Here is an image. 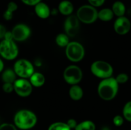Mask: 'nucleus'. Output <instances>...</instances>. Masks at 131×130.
<instances>
[{
	"label": "nucleus",
	"instance_id": "obj_16",
	"mask_svg": "<svg viewBox=\"0 0 131 130\" xmlns=\"http://www.w3.org/2000/svg\"><path fill=\"white\" fill-rule=\"evenodd\" d=\"M83 90L79 85H73L69 89V94L70 98L74 101H79L83 98Z\"/></svg>",
	"mask_w": 131,
	"mask_h": 130
},
{
	"label": "nucleus",
	"instance_id": "obj_4",
	"mask_svg": "<svg viewBox=\"0 0 131 130\" xmlns=\"http://www.w3.org/2000/svg\"><path fill=\"white\" fill-rule=\"evenodd\" d=\"M76 16L79 21L84 24H92L98 19V11L95 7L90 4L84 5L78 8Z\"/></svg>",
	"mask_w": 131,
	"mask_h": 130
},
{
	"label": "nucleus",
	"instance_id": "obj_5",
	"mask_svg": "<svg viewBox=\"0 0 131 130\" xmlns=\"http://www.w3.org/2000/svg\"><path fill=\"white\" fill-rule=\"evenodd\" d=\"M65 48L67 57L72 62H79L84 57L85 51L81 43L78 42H70Z\"/></svg>",
	"mask_w": 131,
	"mask_h": 130
},
{
	"label": "nucleus",
	"instance_id": "obj_18",
	"mask_svg": "<svg viewBox=\"0 0 131 130\" xmlns=\"http://www.w3.org/2000/svg\"><path fill=\"white\" fill-rule=\"evenodd\" d=\"M114 14L111 8H105L98 11V19L104 22H109L113 19Z\"/></svg>",
	"mask_w": 131,
	"mask_h": 130
},
{
	"label": "nucleus",
	"instance_id": "obj_19",
	"mask_svg": "<svg viewBox=\"0 0 131 130\" xmlns=\"http://www.w3.org/2000/svg\"><path fill=\"white\" fill-rule=\"evenodd\" d=\"M18 6L16 3L14 1L8 3L7 5V8L5 11L4 12L3 17L6 20H10L13 18L14 13L17 10Z\"/></svg>",
	"mask_w": 131,
	"mask_h": 130
},
{
	"label": "nucleus",
	"instance_id": "obj_2",
	"mask_svg": "<svg viewBox=\"0 0 131 130\" xmlns=\"http://www.w3.org/2000/svg\"><path fill=\"white\" fill-rule=\"evenodd\" d=\"M15 126L17 128L27 130L34 127L37 122L35 113L29 110H20L15 113L14 119Z\"/></svg>",
	"mask_w": 131,
	"mask_h": 130
},
{
	"label": "nucleus",
	"instance_id": "obj_28",
	"mask_svg": "<svg viewBox=\"0 0 131 130\" xmlns=\"http://www.w3.org/2000/svg\"><path fill=\"white\" fill-rule=\"evenodd\" d=\"M3 90L6 93H10L14 90V84L11 83H4L3 85Z\"/></svg>",
	"mask_w": 131,
	"mask_h": 130
},
{
	"label": "nucleus",
	"instance_id": "obj_24",
	"mask_svg": "<svg viewBox=\"0 0 131 130\" xmlns=\"http://www.w3.org/2000/svg\"><path fill=\"white\" fill-rule=\"evenodd\" d=\"M123 117L125 120L131 122V101H128L123 108Z\"/></svg>",
	"mask_w": 131,
	"mask_h": 130
},
{
	"label": "nucleus",
	"instance_id": "obj_13",
	"mask_svg": "<svg viewBox=\"0 0 131 130\" xmlns=\"http://www.w3.org/2000/svg\"><path fill=\"white\" fill-rule=\"evenodd\" d=\"M35 12L39 18L46 19L50 16L51 10L47 4L41 1L35 6Z\"/></svg>",
	"mask_w": 131,
	"mask_h": 130
},
{
	"label": "nucleus",
	"instance_id": "obj_20",
	"mask_svg": "<svg viewBox=\"0 0 131 130\" xmlns=\"http://www.w3.org/2000/svg\"><path fill=\"white\" fill-rule=\"evenodd\" d=\"M16 74L14 70L7 69L3 71L2 74V80L4 83H11L14 84L16 80Z\"/></svg>",
	"mask_w": 131,
	"mask_h": 130
},
{
	"label": "nucleus",
	"instance_id": "obj_7",
	"mask_svg": "<svg viewBox=\"0 0 131 130\" xmlns=\"http://www.w3.org/2000/svg\"><path fill=\"white\" fill-rule=\"evenodd\" d=\"M19 54V49L14 40L4 39L0 43V55L7 60L15 59Z\"/></svg>",
	"mask_w": 131,
	"mask_h": 130
},
{
	"label": "nucleus",
	"instance_id": "obj_3",
	"mask_svg": "<svg viewBox=\"0 0 131 130\" xmlns=\"http://www.w3.org/2000/svg\"><path fill=\"white\" fill-rule=\"evenodd\" d=\"M91 72L94 76L102 79L111 77L113 74V68L109 62L102 60L95 61L90 66Z\"/></svg>",
	"mask_w": 131,
	"mask_h": 130
},
{
	"label": "nucleus",
	"instance_id": "obj_26",
	"mask_svg": "<svg viewBox=\"0 0 131 130\" xmlns=\"http://www.w3.org/2000/svg\"><path fill=\"white\" fill-rule=\"evenodd\" d=\"M113 124H115V126L119 127V126H121L122 125L124 124V117H122L120 115H115L113 119Z\"/></svg>",
	"mask_w": 131,
	"mask_h": 130
},
{
	"label": "nucleus",
	"instance_id": "obj_29",
	"mask_svg": "<svg viewBox=\"0 0 131 130\" xmlns=\"http://www.w3.org/2000/svg\"><path fill=\"white\" fill-rule=\"evenodd\" d=\"M88 1L90 5L97 8L102 6L104 3L105 0H88Z\"/></svg>",
	"mask_w": 131,
	"mask_h": 130
},
{
	"label": "nucleus",
	"instance_id": "obj_17",
	"mask_svg": "<svg viewBox=\"0 0 131 130\" xmlns=\"http://www.w3.org/2000/svg\"><path fill=\"white\" fill-rule=\"evenodd\" d=\"M114 15L117 16L118 17L124 16L126 11V7L122 1H116L113 3L111 8Z\"/></svg>",
	"mask_w": 131,
	"mask_h": 130
},
{
	"label": "nucleus",
	"instance_id": "obj_31",
	"mask_svg": "<svg viewBox=\"0 0 131 130\" xmlns=\"http://www.w3.org/2000/svg\"><path fill=\"white\" fill-rule=\"evenodd\" d=\"M66 123L67 124V125L70 129H75L77 125H78V122L74 119H70L68 120Z\"/></svg>",
	"mask_w": 131,
	"mask_h": 130
},
{
	"label": "nucleus",
	"instance_id": "obj_33",
	"mask_svg": "<svg viewBox=\"0 0 131 130\" xmlns=\"http://www.w3.org/2000/svg\"><path fill=\"white\" fill-rule=\"evenodd\" d=\"M3 68H4L3 62L2 60L0 59V72H1V71H2V70H3Z\"/></svg>",
	"mask_w": 131,
	"mask_h": 130
},
{
	"label": "nucleus",
	"instance_id": "obj_21",
	"mask_svg": "<svg viewBox=\"0 0 131 130\" xmlns=\"http://www.w3.org/2000/svg\"><path fill=\"white\" fill-rule=\"evenodd\" d=\"M96 126L94 122L90 120L84 121L78 124L75 130H95Z\"/></svg>",
	"mask_w": 131,
	"mask_h": 130
},
{
	"label": "nucleus",
	"instance_id": "obj_15",
	"mask_svg": "<svg viewBox=\"0 0 131 130\" xmlns=\"http://www.w3.org/2000/svg\"><path fill=\"white\" fill-rule=\"evenodd\" d=\"M29 82L33 87H40L46 82V78L41 73L34 72L29 78Z\"/></svg>",
	"mask_w": 131,
	"mask_h": 130
},
{
	"label": "nucleus",
	"instance_id": "obj_30",
	"mask_svg": "<svg viewBox=\"0 0 131 130\" xmlns=\"http://www.w3.org/2000/svg\"><path fill=\"white\" fill-rule=\"evenodd\" d=\"M22 2L28 6H35L42 1V0H21Z\"/></svg>",
	"mask_w": 131,
	"mask_h": 130
},
{
	"label": "nucleus",
	"instance_id": "obj_25",
	"mask_svg": "<svg viewBox=\"0 0 131 130\" xmlns=\"http://www.w3.org/2000/svg\"><path fill=\"white\" fill-rule=\"evenodd\" d=\"M115 79L117 81V82L118 83V84H125L129 80V76H128L127 74L125 73H119L116 76Z\"/></svg>",
	"mask_w": 131,
	"mask_h": 130
},
{
	"label": "nucleus",
	"instance_id": "obj_9",
	"mask_svg": "<svg viewBox=\"0 0 131 130\" xmlns=\"http://www.w3.org/2000/svg\"><path fill=\"white\" fill-rule=\"evenodd\" d=\"M14 87L16 94L23 98L29 96L33 90V86L29 80L22 78L17 79L14 82Z\"/></svg>",
	"mask_w": 131,
	"mask_h": 130
},
{
	"label": "nucleus",
	"instance_id": "obj_12",
	"mask_svg": "<svg viewBox=\"0 0 131 130\" xmlns=\"http://www.w3.org/2000/svg\"><path fill=\"white\" fill-rule=\"evenodd\" d=\"M131 28V22L129 19L125 16L120 17L114 22V30L120 35H124L128 33Z\"/></svg>",
	"mask_w": 131,
	"mask_h": 130
},
{
	"label": "nucleus",
	"instance_id": "obj_27",
	"mask_svg": "<svg viewBox=\"0 0 131 130\" xmlns=\"http://www.w3.org/2000/svg\"><path fill=\"white\" fill-rule=\"evenodd\" d=\"M0 130H17L15 125L10 123H4L0 126Z\"/></svg>",
	"mask_w": 131,
	"mask_h": 130
},
{
	"label": "nucleus",
	"instance_id": "obj_23",
	"mask_svg": "<svg viewBox=\"0 0 131 130\" xmlns=\"http://www.w3.org/2000/svg\"><path fill=\"white\" fill-rule=\"evenodd\" d=\"M48 130H71L66 122H54L49 126Z\"/></svg>",
	"mask_w": 131,
	"mask_h": 130
},
{
	"label": "nucleus",
	"instance_id": "obj_1",
	"mask_svg": "<svg viewBox=\"0 0 131 130\" xmlns=\"http://www.w3.org/2000/svg\"><path fill=\"white\" fill-rule=\"evenodd\" d=\"M119 84L115 78L102 79L98 85L97 92L100 98L105 101H110L116 97L118 91Z\"/></svg>",
	"mask_w": 131,
	"mask_h": 130
},
{
	"label": "nucleus",
	"instance_id": "obj_32",
	"mask_svg": "<svg viewBox=\"0 0 131 130\" xmlns=\"http://www.w3.org/2000/svg\"><path fill=\"white\" fill-rule=\"evenodd\" d=\"M6 28H5V26H3V25L0 24V39H2V38H5V34L6 33Z\"/></svg>",
	"mask_w": 131,
	"mask_h": 130
},
{
	"label": "nucleus",
	"instance_id": "obj_10",
	"mask_svg": "<svg viewBox=\"0 0 131 130\" xmlns=\"http://www.w3.org/2000/svg\"><path fill=\"white\" fill-rule=\"evenodd\" d=\"M79 20L75 15H70L67 17L64 22L65 33L69 36L73 37L76 35L79 29Z\"/></svg>",
	"mask_w": 131,
	"mask_h": 130
},
{
	"label": "nucleus",
	"instance_id": "obj_11",
	"mask_svg": "<svg viewBox=\"0 0 131 130\" xmlns=\"http://www.w3.org/2000/svg\"><path fill=\"white\" fill-rule=\"evenodd\" d=\"M13 39L17 42H24L31 34V29L24 24H19L15 25L12 31Z\"/></svg>",
	"mask_w": 131,
	"mask_h": 130
},
{
	"label": "nucleus",
	"instance_id": "obj_22",
	"mask_svg": "<svg viewBox=\"0 0 131 130\" xmlns=\"http://www.w3.org/2000/svg\"><path fill=\"white\" fill-rule=\"evenodd\" d=\"M55 41H56V44L60 47H66L70 43L69 36L66 33H60L58 34L56 36Z\"/></svg>",
	"mask_w": 131,
	"mask_h": 130
},
{
	"label": "nucleus",
	"instance_id": "obj_8",
	"mask_svg": "<svg viewBox=\"0 0 131 130\" xmlns=\"http://www.w3.org/2000/svg\"><path fill=\"white\" fill-rule=\"evenodd\" d=\"M63 79L70 85H77L83 79V71L76 65H70L63 71Z\"/></svg>",
	"mask_w": 131,
	"mask_h": 130
},
{
	"label": "nucleus",
	"instance_id": "obj_14",
	"mask_svg": "<svg viewBox=\"0 0 131 130\" xmlns=\"http://www.w3.org/2000/svg\"><path fill=\"white\" fill-rule=\"evenodd\" d=\"M58 11L62 15L69 16L74 11V5L69 0H63L58 5Z\"/></svg>",
	"mask_w": 131,
	"mask_h": 130
},
{
	"label": "nucleus",
	"instance_id": "obj_6",
	"mask_svg": "<svg viewBox=\"0 0 131 130\" xmlns=\"http://www.w3.org/2000/svg\"><path fill=\"white\" fill-rule=\"evenodd\" d=\"M14 70L15 74L22 79H29L34 71L33 64L25 59H20L15 62Z\"/></svg>",
	"mask_w": 131,
	"mask_h": 130
}]
</instances>
